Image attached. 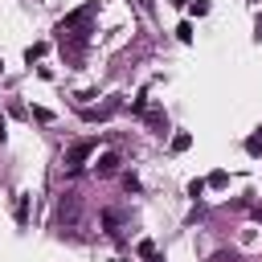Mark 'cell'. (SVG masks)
Returning a JSON list of instances; mask_svg holds the SVG:
<instances>
[{"instance_id": "8", "label": "cell", "mask_w": 262, "mask_h": 262, "mask_svg": "<svg viewBox=\"0 0 262 262\" xmlns=\"http://www.w3.org/2000/svg\"><path fill=\"white\" fill-rule=\"evenodd\" d=\"M4 127H8V123H4V115H0V143H4Z\"/></svg>"}, {"instance_id": "3", "label": "cell", "mask_w": 262, "mask_h": 262, "mask_svg": "<svg viewBox=\"0 0 262 262\" xmlns=\"http://www.w3.org/2000/svg\"><path fill=\"white\" fill-rule=\"evenodd\" d=\"M119 164H123V160H119V151H102V156L94 160V172L106 180V176H115V172H119Z\"/></svg>"}, {"instance_id": "5", "label": "cell", "mask_w": 262, "mask_h": 262, "mask_svg": "<svg viewBox=\"0 0 262 262\" xmlns=\"http://www.w3.org/2000/svg\"><path fill=\"white\" fill-rule=\"evenodd\" d=\"M16 221H20V225L29 221V192H20V196H16Z\"/></svg>"}, {"instance_id": "7", "label": "cell", "mask_w": 262, "mask_h": 262, "mask_svg": "<svg viewBox=\"0 0 262 262\" xmlns=\"http://www.w3.org/2000/svg\"><path fill=\"white\" fill-rule=\"evenodd\" d=\"M188 143H192V135H184V131H180V135H172V151H184Z\"/></svg>"}, {"instance_id": "9", "label": "cell", "mask_w": 262, "mask_h": 262, "mask_svg": "<svg viewBox=\"0 0 262 262\" xmlns=\"http://www.w3.org/2000/svg\"><path fill=\"white\" fill-rule=\"evenodd\" d=\"M0 66H4V61H0Z\"/></svg>"}, {"instance_id": "1", "label": "cell", "mask_w": 262, "mask_h": 262, "mask_svg": "<svg viewBox=\"0 0 262 262\" xmlns=\"http://www.w3.org/2000/svg\"><path fill=\"white\" fill-rule=\"evenodd\" d=\"M53 221H57L61 229H78V225H82V201H78V192H61V196H57Z\"/></svg>"}, {"instance_id": "6", "label": "cell", "mask_w": 262, "mask_h": 262, "mask_svg": "<svg viewBox=\"0 0 262 262\" xmlns=\"http://www.w3.org/2000/svg\"><path fill=\"white\" fill-rule=\"evenodd\" d=\"M102 225H106V233H119V213L106 209V213H102Z\"/></svg>"}, {"instance_id": "2", "label": "cell", "mask_w": 262, "mask_h": 262, "mask_svg": "<svg viewBox=\"0 0 262 262\" xmlns=\"http://www.w3.org/2000/svg\"><path fill=\"white\" fill-rule=\"evenodd\" d=\"M94 151H98V143H94V139H78V143H70V147H66V164H61V168H66V176H78Z\"/></svg>"}, {"instance_id": "4", "label": "cell", "mask_w": 262, "mask_h": 262, "mask_svg": "<svg viewBox=\"0 0 262 262\" xmlns=\"http://www.w3.org/2000/svg\"><path fill=\"white\" fill-rule=\"evenodd\" d=\"M115 106H119V98H111V102H102V106H86L82 115H86V119H106V115H115Z\"/></svg>"}]
</instances>
